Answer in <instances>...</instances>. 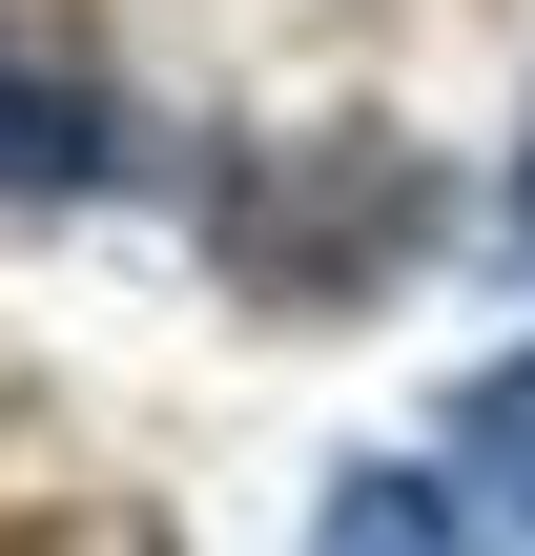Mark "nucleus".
<instances>
[{
	"mask_svg": "<svg viewBox=\"0 0 535 556\" xmlns=\"http://www.w3.org/2000/svg\"><path fill=\"white\" fill-rule=\"evenodd\" d=\"M412 227H433V165H412L392 124H268V144L206 186V248H227V289H268V309L392 289Z\"/></svg>",
	"mask_w": 535,
	"mask_h": 556,
	"instance_id": "obj_1",
	"label": "nucleus"
},
{
	"mask_svg": "<svg viewBox=\"0 0 535 556\" xmlns=\"http://www.w3.org/2000/svg\"><path fill=\"white\" fill-rule=\"evenodd\" d=\"M82 186H124V103L82 41L0 21V206H82Z\"/></svg>",
	"mask_w": 535,
	"mask_h": 556,
	"instance_id": "obj_2",
	"label": "nucleus"
},
{
	"mask_svg": "<svg viewBox=\"0 0 535 556\" xmlns=\"http://www.w3.org/2000/svg\"><path fill=\"white\" fill-rule=\"evenodd\" d=\"M309 556H474V516H454L433 475H330V516H309Z\"/></svg>",
	"mask_w": 535,
	"mask_h": 556,
	"instance_id": "obj_3",
	"label": "nucleus"
},
{
	"mask_svg": "<svg viewBox=\"0 0 535 556\" xmlns=\"http://www.w3.org/2000/svg\"><path fill=\"white\" fill-rule=\"evenodd\" d=\"M454 475H474V495L535 536V351H495V371L454 392Z\"/></svg>",
	"mask_w": 535,
	"mask_h": 556,
	"instance_id": "obj_4",
	"label": "nucleus"
},
{
	"mask_svg": "<svg viewBox=\"0 0 535 556\" xmlns=\"http://www.w3.org/2000/svg\"><path fill=\"white\" fill-rule=\"evenodd\" d=\"M515 227H535V124H515Z\"/></svg>",
	"mask_w": 535,
	"mask_h": 556,
	"instance_id": "obj_5",
	"label": "nucleus"
}]
</instances>
